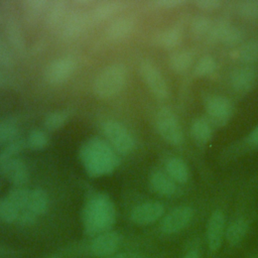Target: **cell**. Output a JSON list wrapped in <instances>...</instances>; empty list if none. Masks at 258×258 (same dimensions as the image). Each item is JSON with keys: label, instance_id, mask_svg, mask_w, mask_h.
Instances as JSON below:
<instances>
[{"label": "cell", "instance_id": "obj_1", "mask_svg": "<svg viewBox=\"0 0 258 258\" xmlns=\"http://www.w3.org/2000/svg\"><path fill=\"white\" fill-rule=\"evenodd\" d=\"M80 156L91 176L110 173L118 165V157L112 148L98 138L87 141L81 149Z\"/></svg>", "mask_w": 258, "mask_h": 258}, {"label": "cell", "instance_id": "obj_2", "mask_svg": "<svg viewBox=\"0 0 258 258\" xmlns=\"http://www.w3.org/2000/svg\"><path fill=\"white\" fill-rule=\"evenodd\" d=\"M84 227L88 235L107 232L115 223L116 209L105 195L92 197L84 209Z\"/></svg>", "mask_w": 258, "mask_h": 258}, {"label": "cell", "instance_id": "obj_3", "mask_svg": "<svg viewBox=\"0 0 258 258\" xmlns=\"http://www.w3.org/2000/svg\"><path fill=\"white\" fill-rule=\"evenodd\" d=\"M127 79V70L120 63H114L103 69L96 77L93 91L102 99L117 95L124 87Z\"/></svg>", "mask_w": 258, "mask_h": 258}, {"label": "cell", "instance_id": "obj_4", "mask_svg": "<svg viewBox=\"0 0 258 258\" xmlns=\"http://www.w3.org/2000/svg\"><path fill=\"white\" fill-rule=\"evenodd\" d=\"M155 124L160 136L169 144L179 145L183 141V133L173 112L166 108H160L155 117Z\"/></svg>", "mask_w": 258, "mask_h": 258}, {"label": "cell", "instance_id": "obj_5", "mask_svg": "<svg viewBox=\"0 0 258 258\" xmlns=\"http://www.w3.org/2000/svg\"><path fill=\"white\" fill-rule=\"evenodd\" d=\"M103 132L110 144L121 154H129L135 145L131 133L117 121H107L103 125Z\"/></svg>", "mask_w": 258, "mask_h": 258}, {"label": "cell", "instance_id": "obj_6", "mask_svg": "<svg viewBox=\"0 0 258 258\" xmlns=\"http://www.w3.org/2000/svg\"><path fill=\"white\" fill-rule=\"evenodd\" d=\"M205 109L212 123L216 126H224L232 117L234 108L232 103L222 96H210L205 102Z\"/></svg>", "mask_w": 258, "mask_h": 258}, {"label": "cell", "instance_id": "obj_7", "mask_svg": "<svg viewBox=\"0 0 258 258\" xmlns=\"http://www.w3.org/2000/svg\"><path fill=\"white\" fill-rule=\"evenodd\" d=\"M140 74L145 84L158 99H165L168 96V87L160 71L149 60L140 63Z\"/></svg>", "mask_w": 258, "mask_h": 258}, {"label": "cell", "instance_id": "obj_8", "mask_svg": "<svg viewBox=\"0 0 258 258\" xmlns=\"http://www.w3.org/2000/svg\"><path fill=\"white\" fill-rule=\"evenodd\" d=\"M76 59L67 55L53 59L45 70V78L50 84H59L69 79L76 69Z\"/></svg>", "mask_w": 258, "mask_h": 258}, {"label": "cell", "instance_id": "obj_9", "mask_svg": "<svg viewBox=\"0 0 258 258\" xmlns=\"http://www.w3.org/2000/svg\"><path fill=\"white\" fill-rule=\"evenodd\" d=\"M192 218V210L187 206H180L168 213L161 222V230L166 234L180 231L188 225Z\"/></svg>", "mask_w": 258, "mask_h": 258}, {"label": "cell", "instance_id": "obj_10", "mask_svg": "<svg viewBox=\"0 0 258 258\" xmlns=\"http://www.w3.org/2000/svg\"><path fill=\"white\" fill-rule=\"evenodd\" d=\"M209 34L214 40L227 45H236L244 39L243 31L226 21H220L216 25H213Z\"/></svg>", "mask_w": 258, "mask_h": 258}, {"label": "cell", "instance_id": "obj_11", "mask_svg": "<svg viewBox=\"0 0 258 258\" xmlns=\"http://www.w3.org/2000/svg\"><path fill=\"white\" fill-rule=\"evenodd\" d=\"M164 207L158 202H147L136 206L131 212V220L137 225H148L158 220Z\"/></svg>", "mask_w": 258, "mask_h": 258}, {"label": "cell", "instance_id": "obj_12", "mask_svg": "<svg viewBox=\"0 0 258 258\" xmlns=\"http://www.w3.org/2000/svg\"><path fill=\"white\" fill-rule=\"evenodd\" d=\"M120 237L118 233L107 231L99 234L91 244L92 253L98 257L105 258L115 253L119 246Z\"/></svg>", "mask_w": 258, "mask_h": 258}, {"label": "cell", "instance_id": "obj_13", "mask_svg": "<svg viewBox=\"0 0 258 258\" xmlns=\"http://www.w3.org/2000/svg\"><path fill=\"white\" fill-rule=\"evenodd\" d=\"M225 230L224 214L217 210L212 213L207 225V239L209 247L212 250H218L221 247Z\"/></svg>", "mask_w": 258, "mask_h": 258}, {"label": "cell", "instance_id": "obj_14", "mask_svg": "<svg viewBox=\"0 0 258 258\" xmlns=\"http://www.w3.org/2000/svg\"><path fill=\"white\" fill-rule=\"evenodd\" d=\"M1 169L6 178L15 185H22L28 180L26 164L19 158H11L1 164Z\"/></svg>", "mask_w": 258, "mask_h": 258}, {"label": "cell", "instance_id": "obj_15", "mask_svg": "<svg viewBox=\"0 0 258 258\" xmlns=\"http://www.w3.org/2000/svg\"><path fill=\"white\" fill-rule=\"evenodd\" d=\"M91 21L90 15L85 13H71L60 27L59 31L61 37L64 39H72L79 36Z\"/></svg>", "mask_w": 258, "mask_h": 258}, {"label": "cell", "instance_id": "obj_16", "mask_svg": "<svg viewBox=\"0 0 258 258\" xmlns=\"http://www.w3.org/2000/svg\"><path fill=\"white\" fill-rule=\"evenodd\" d=\"M68 3L58 0L50 3L45 12V23L49 29H60L68 18Z\"/></svg>", "mask_w": 258, "mask_h": 258}, {"label": "cell", "instance_id": "obj_17", "mask_svg": "<svg viewBox=\"0 0 258 258\" xmlns=\"http://www.w3.org/2000/svg\"><path fill=\"white\" fill-rule=\"evenodd\" d=\"M231 86L237 93L249 92L255 83V72L249 67H243L235 70L231 75Z\"/></svg>", "mask_w": 258, "mask_h": 258}, {"label": "cell", "instance_id": "obj_18", "mask_svg": "<svg viewBox=\"0 0 258 258\" xmlns=\"http://www.w3.org/2000/svg\"><path fill=\"white\" fill-rule=\"evenodd\" d=\"M135 26V20L130 16H121L113 20L106 28V35L112 40L127 37Z\"/></svg>", "mask_w": 258, "mask_h": 258}, {"label": "cell", "instance_id": "obj_19", "mask_svg": "<svg viewBox=\"0 0 258 258\" xmlns=\"http://www.w3.org/2000/svg\"><path fill=\"white\" fill-rule=\"evenodd\" d=\"M5 34L8 45L18 54H24L26 51V44L23 31L15 20H9L5 25Z\"/></svg>", "mask_w": 258, "mask_h": 258}, {"label": "cell", "instance_id": "obj_20", "mask_svg": "<svg viewBox=\"0 0 258 258\" xmlns=\"http://www.w3.org/2000/svg\"><path fill=\"white\" fill-rule=\"evenodd\" d=\"M123 9V3L120 1H107L98 4L89 14L92 21L98 22L109 19L118 14Z\"/></svg>", "mask_w": 258, "mask_h": 258}, {"label": "cell", "instance_id": "obj_21", "mask_svg": "<svg viewBox=\"0 0 258 258\" xmlns=\"http://www.w3.org/2000/svg\"><path fill=\"white\" fill-rule=\"evenodd\" d=\"M49 3L46 0H25L22 3V10L27 22L33 24L45 14Z\"/></svg>", "mask_w": 258, "mask_h": 258}, {"label": "cell", "instance_id": "obj_22", "mask_svg": "<svg viewBox=\"0 0 258 258\" xmlns=\"http://www.w3.org/2000/svg\"><path fill=\"white\" fill-rule=\"evenodd\" d=\"M167 175L177 182L183 183L188 179V167L186 163L178 157H170L165 162Z\"/></svg>", "mask_w": 258, "mask_h": 258}, {"label": "cell", "instance_id": "obj_23", "mask_svg": "<svg viewBox=\"0 0 258 258\" xmlns=\"http://www.w3.org/2000/svg\"><path fill=\"white\" fill-rule=\"evenodd\" d=\"M150 184L152 188L161 196H171L175 191L173 180L162 171H154L150 175Z\"/></svg>", "mask_w": 258, "mask_h": 258}, {"label": "cell", "instance_id": "obj_24", "mask_svg": "<svg viewBox=\"0 0 258 258\" xmlns=\"http://www.w3.org/2000/svg\"><path fill=\"white\" fill-rule=\"evenodd\" d=\"M190 134L192 139L199 144L208 143L213 136L211 123L204 118H197L190 125Z\"/></svg>", "mask_w": 258, "mask_h": 258}, {"label": "cell", "instance_id": "obj_25", "mask_svg": "<svg viewBox=\"0 0 258 258\" xmlns=\"http://www.w3.org/2000/svg\"><path fill=\"white\" fill-rule=\"evenodd\" d=\"M194 62V53L190 50H178L173 52L168 59L170 69L175 73L187 71Z\"/></svg>", "mask_w": 258, "mask_h": 258}, {"label": "cell", "instance_id": "obj_26", "mask_svg": "<svg viewBox=\"0 0 258 258\" xmlns=\"http://www.w3.org/2000/svg\"><path fill=\"white\" fill-rule=\"evenodd\" d=\"M48 207V197L47 194L41 188H35L30 190L28 208L31 213L35 216L41 215L46 212Z\"/></svg>", "mask_w": 258, "mask_h": 258}, {"label": "cell", "instance_id": "obj_27", "mask_svg": "<svg viewBox=\"0 0 258 258\" xmlns=\"http://www.w3.org/2000/svg\"><path fill=\"white\" fill-rule=\"evenodd\" d=\"M182 39V31L178 27H170L160 32L156 42L164 48H173L177 46Z\"/></svg>", "mask_w": 258, "mask_h": 258}, {"label": "cell", "instance_id": "obj_28", "mask_svg": "<svg viewBox=\"0 0 258 258\" xmlns=\"http://www.w3.org/2000/svg\"><path fill=\"white\" fill-rule=\"evenodd\" d=\"M30 190L23 188V187H16L9 191L7 196V200L18 209L19 212L27 210L28 203H29Z\"/></svg>", "mask_w": 258, "mask_h": 258}, {"label": "cell", "instance_id": "obj_29", "mask_svg": "<svg viewBox=\"0 0 258 258\" xmlns=\"http://www.w3.org/2000/svg\"><path fill=\"white\" fill-rule=\"evenodd\" d=\"M248 224L245 220H237L233 222L227 229L226 238L230 244L239 243L247 233Z\"/></svg>", "mask_w": 258, "mask_h": 258}, {"label": "cell", "instance_id": "obj_30", "mask_svg": "<svg viewBox=\"0 0 258 258\" xmlns=\"http://www.w3.org/2000/svg\"><path fill=\"white\" fill-rule=\"evenodd\" d=\"M238 57L241 61L252 63L258 60V41L249 40L240 46L238 49Z\"/></svg>", "mask_w": 258, "mask_h": 258}, {"label": "cell", "instance_id": "obj_31", "mask_svg": "<svg viewBox=\"0 0 258 258\" xmlns=\"http://www.w3.org/2000/svg\"><path fill=\"white\" fill-rule=\"evenodd\" d=\"M217 69V61L212 55L202 56L194 67V75L196 77H207L215 72Z\"/></svg>", "mask_w": 258, "mask_h": 258}, {"label": "cell", "instance_id": "obj_32", "mask_svg": "<svg viewBox=\"0 0 258 258\" xmlns=\"http://www.w3.org/2000/svg\"><path fill=\"white\" fill-rule=\"evenodd\" d=\"M18 126L14 119H6L0 123V144L10 143L15 140Z\"/></svg>", "mask_w": 258, "mask_h": 258}, {"label": "cell", "instance_id": "obj_33", "mask_svg": "<svg viewBox=\"0 0 258 258\" xmlns=\"http://www.w3.org/2000/svg\"><path fill=\"white\" fill-rule=\"evenodd\" d=\"M237 13L244 19L258 18V0H245L237 5Z\"/></svg>", "mask_w": 258, "mask_h": 258}, {"label": "cell", "instance_id": "obj_34", "mask_svg": "<svg viewBox=\"0 0 258 258\" xmlns=\"http://www.w3.org/2000/svg\"><path fill=\"white\" fill-rule=\"evenodd\" d=\"M69 119L67 111H54L48 114L44 120V125L49 130H57L61 128Z\"/></svg>", "mask_w": 258, "mask_h": 258}, {"label": "cell", "instance_id": "obj_35", "mask_svg": "<svg viewBox=\"0 0 258 258\" xmlns=\"http://www.w3.org/2000/svg\"><path fill=\"white\" fill-rule=\"evenodd\" d=\"M19 211L6 198L0 199V220L12 223L18 219Z\"/></svg>", "mask_w": 258, "mask_h": 258}, {"label": "cell", "instance_id": "obj_36", "mask_svg": "<svg viewBox=\"0 0 258 258\" xmlns=\"http://www.w3.org/2000/svg\"><path fill=\"white\" fill-rule=\"evenodd\" d=\"M213 27L212 20L207 16H197L192 19L190 24L191 32L195 35H204L211 31Z\"/></svg>", "mask_w": 258, "mask_h": 258}, {"label": "cell", "instance_id": "obj_37", "mask_svg": "<svg viewBox=\"0 0 258 258\" xmlns=\"http://www.w3.org/2000/svg\"><path fill=\"white\" fill-rule=\"evenodd\" d=\"M48 139L46 134L40 129L32 130L27 138V145L34 150H39L47 145Z\"/></svg>", "mask_w": 258, "mask_h": 258}, {"label": "cell", "instance_id": "obj_38", "mask_svg": "<svg viewBox=\"0 0 258 258\" xmlns=\"http://www.w3.org/2000/svg\"><path fill=\"white\" fill-rule=\"evenodd\" d=\"M25 145L24 140H13L10 143H8L4 149L0 152V163L2 164L3 162L14 158L13 156L15 154H17L19 151H21L23 149Z\"/></svg>", "mask_w": 258, "mask_h": 258}, {"label": "cell", "instance_id": "obj_39", "mask_svg": "<svg viewBox=\"0 0 258 258\" xmlns=\"http://www.w3.org/2000/svg\"><path fill=\"white\" fill-rule=\"evenodd\" d=\"M14 64L12 49L6 41L0 36V66L4 68H11Z\"/></svg>", "mask_w": 258, "mask_h": 258}, {"label": "cell", "instance_id": "obj_40", "mask_svg": "<svg viewBox=\"0 0 258 258\" xmlns=\"http://www.w3.org/2000/svg\"><path fill=\"white\" fill-rule=\"evenodd\" d=\"M196 6L203 11L212 12L220 9L222 2L220 0H198L196 1Z\"/></svg>", "mask_w": 258, "mask_h": 258}, {"label": "cell", "instance_id": "obj_41", "mask_svg": "<svg viewBox=\"0 0 258 258\" xmlns=\"http://www.w3.org/2000/svg\"><path fill=\"white\" fill-rule=\"evenodd\" d=\"M35 215L33 213H31L29 210H24L19 212V216H18V221L21 224L24 225H29L31 223H33V221L35 220Z\"/></svg>", "mask_w": 258, "mask_h": 258}, {"label": "cell", "instance_id": "obj_42", "mask_svg": "<svg viewBox=\"0 0 258 258\" xmlns=\"http://www.w3.org/2000/svg\"><path fill=\"white\" fill-rule=\"evenodd\" d=\"M181 3H182V1H180V0H159V1L155 2V4L157 6L165 7V8H172V7L178 6Z\"/></svg>", "mask_w": 258, "mask_h": 258}, {"label": "cell", "instance_id": "obj_43", "mask_svg": "<svg viewBox=\"0 0 258 258\" xmlns=\"http://www.w3.org/2000/svg\"><path fill=\"white\" fill-rule=\"evenodd\" d=\"M105 258H137V255L132 252H121V253H114Z\"/></svg>", "mask_w": 258, "mask_h": 258}, {"label": "cell", "instance_id": "obj_44", "mask_svg": "<svg viewBox=\"0 0 258 258\" xmlns=\"http://www.w3.org/2000/svg\"><path fill=\"white\" fill-rule=\"evenodd\" d=\"M248 140L252 145L258 146V125L250 132L248 136Z\"/></svg>", "mask_w": 258, "mask_h": 258}, {"label": "cell", "instance_id": "obj_45", "mask_svg": "<svg viewBox=\"0 0 258 258\" xmlns=\"http://www.w3.org/2000/svg\"><path fill=\"white\" fill-rule=\"evenodd\" d=\"M184 258H199V256L195 251H190L184 256Z\"/></svg>", "mask_w": 258, "mask_h": 258}, {"label": "cell", "instance_id": "obj_46", "mask_svg": "<svg viewBox=\"0 0 258 258\" xmlns=\"http://www.w3.org/2000/svg\"><path fill=\"white\" fill-rule=\"evenodd\" d=\"M1 81H2V78H1V75H0V83H1Z\"/></svg>", "mask_w": 258, "mask_h": 258}, {"label": "cell", "instance_id": "obj_47", "mask_svg": "<svg viewBox=\"0 0 258 258\" xmlns=\"http://www.w3.org/2000/svg\"><path fill=\"white\" fill-rule=\"evenodd\" d=\"M0 20H1V18H0Z\"/></svg>", "mask_w": 258, "mask_h": 258}]
</instances>
